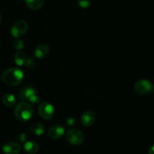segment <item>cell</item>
<instances>
[{
	"label": "cell",
	"mask_w": 154,
	"mask_h": 154,
	"mask_svg": "<svg viewBox=\"0 0 154 154\" xmlns=\"http://www.w3.org/2000/svg\"><path fill=\"white\" fill-rule=\"evenodd\" d=\"M2 80L8 86H18L24 80V72L18 68H10L3 72Z\"/></svg>",
	"instance_id": "cell-1"
},
{
	"label": "cell",
	"mask_w": 154,
	"mask_h": 154,
	"mask_svg": "<svg viewBox=\"0 0 154 154\" xmlns=\"http://www.w3.org/2000/svg\"><path fill=\"white\" fill-rule=\"evenodd\" d=\"M33 108L29 103L22 102L15 107L14 115L18 120L21 122L28 121L33 117Z\"/></svg>",
	"instance_id": "cell-2"
},
{
	"label": "cell",
	"mask_w": 154,
	"mask_h": 154,
	"mask_svg": "<svg viewBox=\"0 0 154 154\" xmlns=\"http://www.w3.org/2000/svg\"><path fill=\"white\" fill-rule=\"evenodd\" d=\"M66 138L68 142L72 145H80L84 141V135L80 130L71 129L66 133Z\"/></svg>",
	"instance_id": "cell-3"
},
{
	"label": "cell",
	"mask_w": 154,
	"mask_h": 154,
	"mask_svg": "<svg viewBox=\"0 0 154 154\" xmlns=\"http://www.w3.org/2000/svg\"><path fill=\"white\" fill-rule=\"evenodd\" d=\"M28 24L24 20H18L14 23L11 29V33L16 38L22 37L27 32Z\"/></svg>",
	"instance_id": "cell-4"
},
{
	"label": "cell",
	"mask_w": 154,
	"mask_h": 154,
	"mask_svg": "<svg viewBox=\"0 0 154 154\" xmlns=\"http://www.w3.org/2000/svg\"><path fill=\"white\" fill-rule=\"evenodd\" d=\"M38 112L39 116L44 120H50L54 116V106L49 102H42L38 108Z\"/></svg>",
	"instance_id": "cell-5"
},
{
	"label": "cell",
	"mask_w": 154,
	"mask_h": 154,
	"mask_svg": "<svg viewBox=\"0 0 154 154\" xmlns=\"http://www.w3.org/2000/svg\"><path fill=\"white\" fill-rule=\"evenodd\" d=\"M153 89L150 81L146 79H141L137 81L134 84V90L136 93L140 95H145L151 92Z\"/></svg>",
	"instance_id": "cell-6"
},
{
	"label": "cell",
	"mask_w": 154,
	"mask_h": 154,
	"mask_svg": "<svg viewBox=\"0 0 154 154\" xmlns=\"http://www.w3.org/2000/svg\"><path fill=\"white\" fill-rule=\"evenodd\" d=\"M2 150L5 154H19L21 151V146L19 143L8 141L3 144Z\"/></svg>",
	"instance_id": "cell-7"
},
{
	"label": "cell",
	"mask_w": 154,
	"mask_h": 154,
	"mask_svg": "<svg viewBox=\"0 0 154 154\" xmlns=\"http://www.w3.org/2000/svg\"><path fill=\"white\" fill-rule=\"evenodd\" d=\"M64 128L60 124H56L51 126L48 130V136L53 140H57L64 135Z\"/></svg>",
	"instance_id": "cell-8"
},
{
	"label": "cell",
	"mask_w": 154,
	"mask_h": 154,
	"mask_svg": "<svg viewBox=\"0 0 154 154\" xmlns=\"http://www.w3.org/2000/svg\"><path fill=\"white\" fill-rule=\"evenodd\" d=\"M95 114L92 111H88L82 114L81 117V123L85 127L91 126L95 122Z\"/></svg>",
	"instance_id": "cell-9"
},
{
	"label": "cell",
	"mask_w": 154,
	"mask_h": 154,
	"mask_svg": "<svg viewBox=\"0 0 154 154\" xmlns=\"http://www.w3.org/2000/svg\"><path fill=\"white\" fill-rule=\"evenodd\" d=\"M35 93H36V90H35L34 87L30 85H26L21 89L18 97L21 100H28L29 98Z\"/></svg>",
	"instance_id": "cell-10"
},
{
	"label": "cell",
	"mask_w": 154,
	"mask_h": 154,
	"mask_svg": "<svg viewBox=\"0 0 154 154\" xmlns=\"http://www.w3.org/2000/svg\"><path fill=\"white\" fill-rule=\"evenodd\" d=\"M49 53V47L45 44H39L35 48L34 54L37 59H42L46 57Z\"/></svg>",
	"instance_id": "cell-11"
},
{
	"label": "cell",
	"mask_w": 154,
	"mask_h": 154,
	"mask_svg": "<svg viewBox=\"0 0 154 154\" xmlns=\"http://www.w3.org/2000/svg\"><path fill=\"white\" fill-rule=\"evenodd\" d=\"M24 149L27 153L30 154H36L39 152V146L35 141H29L24 143Z\"/></svg>",
	"instance_id": "cell-12"
},
{
	"label": "cell",
	"mask_w": 154,
	"mask_h": 154,
	"mask_svg": "<svg viewBox=\"0 0 154 154\" xmlns=\"http://www.w3.org/2000/svg\"><path fill=\"white\" fill-rule=\"evenodd\" d=\"M30 129L34 135H38V136L42 135L45 132V127L42 123H39V122L33 123V124L30 125Z\"/></svg>",
	"instance_id": "cell-13"
},
{
	"label": "cell",
	"mask_w": 154,
	"mask_h": 154,
	"mask_svg": "<svg viewBox=\"0 0 154 154\" xmlns=\"http://www.w3.org/2000/svg\"><path fill=\"white\" fill-rule=\"evenodd\" d=\"M27 5L32 10H39L43 6L45 0H25Z\"/></svg>",
	"instance_id": "cell-14"
},
{
	"label": "cell",
	"mask_w": 154,
	"mask_h": 154,
	"mask_svg": "<svg viewBox=\"0 0 154 154\" xmlns=\"http://www.w3.org/2000/svg\"><path fill=\"white\" fill-rule=\"evenodd\" d=\"M2 102L6 106L13 107L16 104V98L12 94H5L2 97Z\"/></svg>",
	"instance_id": "cell-15"
},
{
	"label": "cell",
	"mask_w": 154,
	"mask_h": 154,
	"mask_svg": "<svg viewBox=\"0 0 154 154\" xmlns=\"http://www.w3.org/2000/svg\"><path fill=\"white\" fill-rule=\"evenodd\" d=\"M14 62L18 66H21L25 63L26 59H27V55L24 52L22 51H19V52L16 53L14 55Z\"/></svg>",
	"instance_id": "cell-16"
},
{
	"label": "cell",
	"mask_w": 154,
	"mask_h": 154,
	"mask_svg": "<svg viewBox=\"0 0 154 154\" xmlns=\"http://www.w3.org/2000/svg\"><path fill=\"white\" fill-rule=\"evenodd\" d=\"M24 64L26 65L27 68L32 69L35 67V66H36V61H35V60L32 57H27Z\"/></svg>",
	"instance_id": "cell-17"
},
{
	"label": "cell",
	"mask_w": 154,
	"mask_h": 154,
	"mask_svg": "<svg viewBox=\"0 0 154 154\" xmlns=\"http://www.w3.org/2000/svg\"><path fill=\"white\" fill-rule=\"evenodd\" d=\"M28 101L30 104H33V105H37V104H39V102H41V99L40 97L36 94V93H35V94L32 95V96L29 98Z\"/></svg>",
	"instance_id": "cell-18"
},
{
	"label": "cell",
	"mask_w": 154,
	"mask_h": 154,
	"mask_svg": "<svg viewBox=\"0 0 154 154\" xmlns=\"http://www.w3.org/2000/svg\"><path fill=\"white\" fill-rule=\"evenodd\" d=\"M77 2L82 8H87L91 5V0H77Z\"/></svg>",
	"instance_id": "cell-19"
},
{
	"label": "cell",
	"mask_w": 154,
	"mask_h": 154,
	"mask_svg": "<svg viewBox=\"0 0 154 154\" xmlns=\"http://www.w3.org/2000/svg\"><path fill=\"white\" fill-rule=\"evenodd\" d=\"M16 140L18 143H25L27 140V135L25 133L21 132L16 136Z\"/></svg>",
	"instance_id": "cell-20"
},
{
	"label": "cell",
	"mask_w": 154,
	"mask_h": 154,
	"mask_svg": "<svg viewBox=\"0 0 154 154\" xmlns=\"http://www.w3.org/2000/svg\"><path fill=\"white\" fill-rule=\"evenodd\" d=\"M24 46V44L23 42V41H21V39H17L14 42V47L15 49L17 50H21L23 49Z\"/></svg>",
	"instance_id": "cell-21"
},
{
	"label": "cell",
	"mask_w": 154,
	"mask_h": 154,
	"mask_svg": "<svg viewBox=\"0 0 154 154\" xmlns=\"http://www.w3.org/2000/svg\"><path fill=\"white\" fill-rule=\"evenodd\" d=\"M66 124H67L69 126H73L74 125H75V119L73 118V117H68L67 119H66Z\"/></svg>",
	"instance_id": "cell-22"
},
{
	"label": "cell",
	"mask_w": 154,
	"mask_h": 154,
	"mask_svg": "<svg viewBox=\"0 0 154 154\" xmlns=\"http://www.w3.org/2000/svg\"><path fill=\"white\" fill-rule=\"evenodd\" d=\"M148 153L149 154H154V145L151 146L149 148V150H148Z\"/></svg>",
	"instance_id": "cell-23"
},
{
	"label": "cell",
	"mask_w": 154,
	"mask_h": 154,
	"mask_svg": "<svg viewBox=\"0 0 154 154\" xmlns=\"http://www.w3.org/2000/svg\"><path fill=\"white\" fill-rule=\"evenodd\" d=\"M1 23H2V15L1 14H0V24H1Z\"/></svg>",
	"instance_id": "cell-24"
},
{
	"label": "cell",
	"mask_w": 154,
	"mask_h": 154,
	"mask_svg": "<svg viewBox=\"0 0 154 154\" xmlns=\"http://www.w3.org/2000/svg\"><path fill=\"white\" fill-rule=\"evenodd\" d=\"M153 94H154V92H153Z\"/></svg>",
	"instance_id": "cell-25"
},
{
	"label": "cell",
	"mask_w": 154,
	"mask_h": 154,
	"mask_svg": "<svg viewBox=\"0 0 154 154\" xmlns=\"http://www.w3.org/2000/svg\"><path fill=\"white\" fill-rule=\"evenodd\" d=\"M0 43H1V42H0Z\"/></svg>",
	"instance_id": "cell-26"
}]
</instances>
